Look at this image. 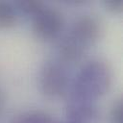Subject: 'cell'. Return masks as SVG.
<instances>
[{
	"label": "cell",
	"instance_id": "9",
	"mask_svg": "<svg viewBox=\"0 0 123 123\" xmlns=\"http://www.w3.org/2000/svg\"><path fill=\"white\" fill-rule=\"evenodd\" d=\"M17 7L26 14L31 15H37L39 12H41L45 5L41 1H35V0H24V1H18L16 3Z\"/></svg>",
	"mask_w": 123,
	"mask_h": 123
},
{
	"label": "cell",
	"instance_id": "4",
	"mask_svg": "<svg viewBox=\"0 0 123 123\" xmlns=\"http://www.w3.org/2000/svg\"><path fill=\"white\" fill-rule=\"evenodd\" d=\"M101 31V24L95 17L84 15L74 22L68 35L87 48L99 38Z\"/></svg>",
	"mask_w": 123,
	"mask_h": 123
},
{
	"label": "cell",
	"instance_id": "11",
	"mask_svg": "<svg viewBox=\"0 0 123 123\" xmlns=\"http://www.w3.org/2000/svg\"><path fill=\"white\" fill-rule=\"evenodd\" d=\"M105 6L111 12H120L122 11L123 3L121 0H108L105 2Z\"/></svg>",
	"mask_w": 123,
	"mask_h": 123
},
{
	"label": "cell",
	"instance_id": "6",
	"mask_svg": "<svg viewBox=\"0 0 123 123\" xmlns=\"http://www.w3.org/2000/svg\"><path fill=\"white\" fill-rule=\"evenodd\" d=\"M86 49V48L85 46H83L72 37L67 35L60 44L59 53L63 62H76L83 58Z\"/></svg>",
	"mask_w": 123,
	"mask_h": 123
},
{
	"label": "cell",
	"instance_id": "8",
	"mask_svg": "<svg viewBox=\"0 0 123 123\" xmlns=\"http://www.w3.org/2000/svg\"><path fill=\"white\" fill-rule=\"evenodd\" d=\"M16 22V13L13 7L5 1H0V28L8 29Z\"/></svg>",
	"mask_w": 123,
	"mask_h": 123
},
{
	"label": "cell",
	"instance_id": "5",
	"mask_svg": "<svg viewBox=\"0 0 123 123\" xmlns=\"http://www.w3.org/2000/svg\"><path fill=\"white\" fill-rule=\"evenodd\" d=\"M65 113L69 123H94L99 111L91 100L73 96L68 102Z\"/></svg>",
	"mask_w": 123,
	"mask_h": 123
},
{
	"label": "cell",
	"instance_id": "7",
	"mask_svg": "<svg viewBox=\"0 0 123 123\" xmlns=\"http://www.w3.org/2000/svg\"><path fill=\"white\" fill-rule=\"evenodd\" d=\"M12 123H54V121L48 113L40 111H34L18 115Z\"/></svg>",
	"mask_w": 123,
	"mask_h": 123
},
{
	"label": "cell",
	"instance_id": "3",
	"mask_svg": "<svg viewBox=\"0 0 123 123\" xmlns=\"http://www.w3.org/2000/svg\"><path fill=\"white\" fill-rule=\"evenodd\" d=\"M63 19L62 14L51 8H44L34 16L33 29L35 34L43 39L56 37L62 31Z\"/></svg>",
	"mask_w": 123,
	"mask_h": 123
},
{
	"label": "cell",
	"instance_id": "1",
	"mask_svg": "<svg viewBox=\"0 0 123 123\" xmlns=\"http://www.w3.org/2000/svg\"><path fill=\"white\" fill-rule=\"evenodd\" d=\"M111 83L110 66L102 61H91L85 64L75 78L73 96L94 100L104 95Z\"/></svg>",
	"mask_w": 123,
	"mask_h": 123
},
{
	"label": "cell",
	"instance_id": "10",
	"mask_svg": "<svg viewBox=\"0 0 123 123\" xmlns=\"http://www.w3.org/2000/svg\"><path fill=\"white\" fill-rule=\"evenodd\" d=\"M123 108L122 100H117L111 110V119L112 123H122L123 121Z\"/></svg>",
	"mask_w": 123,
	"mask_h": 123
},
{
	"label": "cell",
	"instance_id": "2",
	"mask_svg": "<svg viewBox=\"0 0 123 123\" xmlns=\"http://www.w3.org/2000/svg\"><path fill=\"white\" fill-rule=\"evenodd\" d=\"M39 78L41 91L48 97H59L67 87V73L63 66L57 62L44 64Z\"/></svg>",
	"mask_w": 123,
	"mask_h": 123
}]
</instances>
